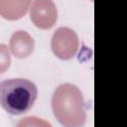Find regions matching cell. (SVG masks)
Listing matches in <instances>:
<instances>
[{"mask_svg": "<svg viewBox=\"0 0 127 127\" xmlns=\"http://www.w3.org/2000/svg\"><path fill=\"white\" fill-rule=\"evenodd\" d=\"M37 97L36 84L27 78H8L0 81V105L12 115L28 112Z\"/></svg>", "mask_w": 127, "mask_h": 127, "instance_id": "6da1fadb", "label": "cell"}]
</instances>
